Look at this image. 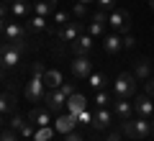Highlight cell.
Masks as SVG:
<instances>
[{
    "label": "cell",
    "mask_w": 154,
    "mask_h": 141,
    "mask_svg": "<svg viewBox=\"0 0 154 141\" xmlns=\"http://www.w3.org/2000/svg\"><path fill=\"white\" fill-rule=\"evenodd\" d=\"M3 36H5V41H18V38H26V28L21 23H8Z\"/></svg>",
    "instance_id": "19"
},
{
    "label": "cell",
    "mask_w": 154,
    "mask_h": 141,
    "mask_svg": "<svg viewBox=\"0 0 154 141\" xmlns=\"http://www.w3.org/2000/svg\"><path fill=\"white\" fill-rule=\"evenodd\" d=\"M54 23H57V28L64 26V23H69V16H67L64 11H57V13H54Z\"/></svg>",
    "instance_id": "30"
},
{
    "label": "cell",
    "mask_w": 154,
    "mask_h": 141,
    "mask_svg": "<svg viewBox=\"0 0 154 141\" xmlns=\"http://www.w3.org/2000/svg\"><path fill=\"white\" fill-rule=\"evenodd\" d=\"M149 75H152V62L146 59V57H141V59H136V67H134V77L136 80H149Z\"/></svg>",
    "instance_id": "18"
},
{
    "label": "cell",
    "mask_w": 154,
    "mask_h": 141,
    "mask_svg": "<svg viewBox=\"0 0 154 141\" xmlns=\"http://www.w3.org/2000/svg\"><path fill=\"white\" fill-rule=\"evenodd\" d=\"M44 31H49L44 16H33V18L26 21V33H33V36H36V33H44Z\"/></svg>",
    "instance_id": "17"
},
{
    "label": "cell",
    "mask_w": 154,
    "mask_h": 141,
    "mask_svg": "<svg viewBox=\"0 0 154 141\" xmlns=\"http://www.w3.org/2000/svg\"><path fill=\"white\" fill-rule=\"evenodd\" d=\"M95 3H100L103 11H113V5H116V0H95Z\"/></svg>",
    "instance_id": "35"
},
{
    "label": "cell",
    "mask_w": 154,
    "mask_h": 141,
    "mask_svg": "<svg viewBox=\"0 0 154 141\" xmlns=\"http://www.w3.org/2000/svg\"><path fill=\"white\" fill-rule=\"evenodd\" d=\"M152 133H154V123H152Z\"/></svg>",
    "instance_id": "45"
},
{
    "label": "cell",
    "mask_w": 154,
    "mask_h": 141,
    "mask_svg": "<svg viewBox=\"0 0 154 141\" xmlns=\"http://www.w3.org/2000/svg\"><path fill=\"white\" fill-rule=\"evenodd\" d=\"M11 128L13 131H23V128H26V121H23L21 115H13V118H11Z\"/></svg>",
    "instance_id": "29"
},
{
    "label": "cell",
    "mask_w": 154,
    "mask_h": 141,
    "mask_svg": "<svg viewBox=\"0 0 154 141\" xmlns=\"http://www.w3.org/2000/svg\"><path fill=\"white\" fill-rule=\"evenodd\" d=\"M57 33H59L62 41H75L77 36H82V23L80 21H69V23H64V26L57 28Z\"/></svg>",
    "instance_id": "8"
},
{
    "label": "cell",
    "mask_w": 154,
    "mask_h": 141,
    "mask_svg": "<svg viewBox=\"0 0 154 141\" xmlns=\"http://www.w3.org/2000/svg\"><path fill=\"white\" fill-rule=\"evenodd\" d=\"M44 85H46V90H59V87H62V72L49 69L44 75Z\"/></svg>",
    "instance_id": "22"
},
{
    "label": "cell",
    "mask_w": 154,
    "mask_h": 141,
    "mask_svg": "<svg viewBox=\"0 0 154 141\" xmlns=\"http://www.w3.org/2000/svg\"><path fill=\"white\" fill-rule=\"evenodd\" d=\"M134 110H136L141 118H149V115H154L152 95H141V98H136V100H134Z\"/></svg>",
    "instance_id": "12"
},
{
    "label": "cell",
    "mask_w": 154,
    "mask_h": 141,
    "mask_svg": "<svg viewBox=\"0 0 154 141\" xmlns=\"http://www.w3.org/2000/svg\"><path fill=\"white\" fill-rule=\"evenodd\" d=\"M26 51V38H18V41H5L0 46V67L3 69H11L21 62V54Z\"/></svg>",
    "instance_id": "1"
},
{
    "label": "cell",
    "mask_w": 154,
    "mask_h": 141,
    "mask_svg": "<svg viewBox=\"0 0 154 141\" xmlns=\"http://www.w3.org/2000/svg\"><path fill=\"white\" fill-rule=\"evenodd\" d=\"M90 75H93V62L88 59V54L75 57V59H72V77H75V80H88Z\"/></svg>",
    "instance_id": "6"
},
{
    "label": "cell",
    "mask_w": 154,
    "mask_h": 141,
    "mask_svg": "<svg viewBox=\"0 0 154 141\" xmlns=\"http://www.w3.org/2000/svg\"><path fill=\"white\" fill-rule=\"evenodd\" d=\"M26 98L31 103H38V100L46 98V85H44V77H36L31 75V80L26 82Z\"/></svg>",
    "instance_id": "4"
},
{
    "label": "cell",
    "mask_w": 154,
    "mask_h": 141,
    "mask_svg": "<svg viewBox=\"0 0 154 141\" xmlns=\"http://www.w3.org/2000/svg\"><path fill=\"white\" fill-rule=\"evenodd\" d=\"M33 13L36 16H44V18L54 16L57 13V0H36L33 3Z\"/></svg>",
    "instance_id": "16"
},
{
    "label": "cell",
    "mask_w": 154,
    "mask_h": 141,
    "mask_svg": "<svg viewBox=\"0 0 154 141\" xmlns=\"http://www.w3.org/2000/svg\"><path fill=\"white\" fill-rule=\"evenodd\" d=\"M31 75H36V77H44V75H46V69H44V64H41V62H36V64L31 67Z\"/></svg>",
    "instance_id": "34"
},
{
    "label": "cell",
    "mask_w": 154,
    "mask_h": 141,
    "mask_svg": "<svg viewBox=\"0 0 154 141\" xmlns=\"http://www.w3.org/2000/svg\"><path fill=\"white\" fill-rule=\"evenodd\" d=\"M88 85L93 87V90H105V75L103 72H93V75L88 77Z\"/></svg>",
    "instance_id": "25"
},
{
    "label": "cell",
    "mask_w": 154,
    "mask_h": 141,
    "mask_svg": "<svg viewBox=\"0 0 154 141\" xmlns=\"http://www.w3.org/2000/svg\"><path fill=\"white\" fill-rule=\"evenodd\" d=\"M67 110H69L72 115H80L82 110H88V100H85V95H80V92L69 95V98H67Z\"/></svg>",
    "instance_id": "14"
},
{
    "label": "cell",
    "mask_w": 154,
    "mask_h": 141,
    "mask_svg": "<svg viewBox=\"0 0 154 141\" xmlns=\"http://www.w3.org/2000/svg\"><path fill=\"white\" fill-rule=\"evenodd\" d=\"M0 141H16V131L13 128H3L0 131Z\"/></svg>",
    "instance_id": "31"
},
{
    "label": "cell",
    "mask_w": 154,
    "mask_h": 141,
    "mask_svg": "<svg viewBox=\"0 0 154 141\" xmlns=\"http://www.w3.org/2000/svg\"><path fill=\"white\" fill-rule=\"evenodd\" d=\"M90 49H93V36H90V33H82V36H77L75 41H72V54L75 57L90 54Z\"/></svg>",
    "instance_id": "10"
},
{
    "label": "cell",
    "mask_w": 154,
    "mask_h": 141,
    "mask_svg": "<svg viewBox=\"0 0 154 141\" xmlns=\"http://www.w3.org/2000/svg\"><path fill=\"white\" fill-rule=\"evenodd\" d=\"M75 126H77V115H72L69 110H67L64 115H59V118H57V123H54V128H57V133H72V131H75Z\"/></svg>",
    "instance_id": "11"
},
{
    "label": "cell",
    "mask_w": 154,
    "mask_h": 141,
    "mask_svg": "<svg viewBox=\"0 0 154 141\" xmlns=\"http://www.w3.org/2000/svg\"><path fill=\"white\" fill-rule=\"evenodd\" d=\"M64 141H85V136H82V133H75V131H72V133H67V136H64Z\"/></svg>",
    "instance_id": "36"
},
{
    "label": "cell",
    "mask_w": 154,
    "mask_h": 141,
    "mask_svg": "<svg viewBox=\"0 0 154 141\" xmlns=\"http://www.w3.org/2000/svg\"><path fill=\"white\" fill-rule=\"evenodd\" d=\"M121 41H123V49H134V46H136V38H134L131 33H123Z\"/></svg>",
    "instance_id": "32"
},
{
    "label": "cell",
    "mask_w": 154,
    "mask_h": 141,
    "mask_svg": "<svg viewBox=\"0 0 154 141\" xmlns=\"http://www.w3.org/2000/svg\"><path fill=\"white\" fill-rule=\"evenodd\" d=\"M113 110H116V115H118L121 121H126V118H131L134 105L128 103V98H116L113 100Z\"/></svg>",
    "instance_id": "15"
},
{
    "label": "cell",
    "mask_w": 154,
    "mask_h": 141,
    "mask_svg": "<svg viewBox=\"0 0 154 141\" xmlns=\"http://www.w3.org/2000/svg\"><path fill=\"white\" fill-rule=\"evenodd\" d=\"M5 13H8V8H5V3H0V18H5Z\"/></svg>",
    "instance_id": "41"
},
{
    "label": "cell",
    "mask_w": 154,
    "mask_h": 141,
    "mask_svg": "<svg viewBox=\"0 0 154 141\" xmlns=\"http://www.w3.org/2000/svg\"><path fill=\"white\" fill-rule=\"evenodd\" d=\"M72 16L85 18V16H88V5H85V3H75V8H72Z\"/></svg>",
    "instance_id": "28"
},
{
    "label": "cell",
    "mask_w": 154,
    "mask_h": 141,
    "mask_svg": "<svg viewBox=\"0 0 154 141\" xmlns=\"http://www.w3.org/2000/svg\"><path fill=\"white\" fill-rule=\"evenodd\" d=\"M105 141H121V133H118V131H108Z\"/></svg>",
    "instance_id": "37"
},
{
    "label": "cell",
    "mask_w": 154,
    "mask_h": 141,
    "mask_svg": "<svg viewBox=\"0 0 154 141\" xmlns=\"http://www.w3.org/2000/svg\"><path fill=\"white\" fill-rule=\"evenodd\" d=\"M51 110L49 108H33L31 113H28V123H33V126H38V128H41V126H49L51 123Z\"/></svg>",
    "instance_id": "13"
},
{
    "label": "cell",
    "mask_w": 154,
    "mask_h": 141,
    "mask_svg": "<svg viewBox=\"0 0 154 141\" xmlns=\"http://www.w3.org/2000/svg\"><path fill=\"white\" fill-rule=\"evenodd\" d=\"M77 123H85V126H88V123H93V113H88V110H82V113L77 115Z\"/></svg>",
    "instance_id": "33"
},
{
    "label": "cell",
    "mask_w": 154,
    "mask_h": 141,
    "mask_svg": "<svg viewBox=\"0 0 154 141\" xmlns=\"http://www.w3.org/2000/svg\"><path fill=\"white\" fill-rule=\"evenodd\" d=\"M77 3H85V5H90V3H95V0H77Z\"/></svg>",
    "instance_id": "43"
},
{
    "label": "cell",
    "mask_w": 154,
    "mask_h": 141,
    "mask_svg": "<svg viewBox=\"0 0 154 141\" xmlns=\"http://www.w3.org/2000/svg\"><path fill=\"white\" fill-rule=\"evenodd\" d=\"M108 103H113V100H110V95H108L105 90H98V95H95V105H98V108H105Z\"/></svg>",
    "instance_id": "27"
},
{
    "label": "cell",
    "mask_w": 154,
    "mask_h": 141,
    "mask_svg": "<svg viewBox=\"0 0 154 141\" xmlns=\"http://www.w3.org/2000/svg\"><path fill=\"white\" fill-rule=\"evenodd\" d=\"M146 95H152V98H154V77H149V80H146Z\"/></svg>",
    "instance_id": "38"
},
{
    "label": "cell",
    "mask_w": 154,
    "mask_h": 141,
    "mask_svg": "<svg viewBox=\"0 0 154 141\" xmlns=\"http://www.w3.org/2000/svg\"><path fill=\"white\" fill-rule=\"evenodd\" d=\"M149 5H152V8H154V0H149Z\"/></svg>",
    "instance_id": "44"
},
{
    "label": "cell",
    "mask_w": 154,
    "mask_h": 141,
    "mask_svg": "<svg viewBox=\"0 0 154 141\" xmlns=\"http://www.w3.org/2000/svg\"><path fill=\"white\" fill-rule=\"evenodd\" d=\"M110 123H113V115L105 108H98V113L93 115V128H110Z\"/></svg>",
    "instance_id": "20"
},
{
    "label": "cell",
    "mask_w": 154,
    "mask_h": 141,
    "mask_svg": "<svg viewBox=\"0 0 154 141\" xmlns=\"http://www.w3.org/2000/svg\"><path fill=\"white\" fill-rule=\"evenodd\" d=\"M13 110H16V98H13L11 92H3L0 95V115L13 113Z\"/></svg>",
    "instance_id": "23"
},
{
    "label": "cell",
    "mask_w": 154,
    "mask_h": 141,
    "mask_svg": "<svg viewBox=\"0 0 154 141\" xmlns=\"http://www.w3.org/2000/svg\"><path fill=\"white\" fill-rule=\"evenodd\" d=\"M121 133H126L128 139H146L149 133H152V123H149L146 118H141V115H139V118H126L121 123Z\"/></svg>",
    "instance_id": "2"
},
{
    "label": "cell",
    "mask_w": 154,
    "mask_h": 141,
    "mask_svg": "<svg viewBox=\"0 0 154 141\" xmlns=\"http://www.w3.org/2000/svg\"><path fill=\"white\" fill-rule=\"evenodd\" d=\"M108 26L116 28V31H121V33H128V28H131V16H128V11H110L108 13Z\"/></svg>",
    "instance_id": "5"
},
{
    "label": "cell",
    "mask_w": 154,
    "mask_h": 141,
    "mask_svg": "<svg viewBox=\"0 0 154 141\" xmlns=\"http://www.w3.org/2000/svg\"><path fill=\"white\" fill-rule=\"evenodd\" d=\"M3 31H5V21L0 18V36H3Z\"/></svg>",
    "instance_id": "42"
},
{
    "label": "cell",
    "mask_w": 154,
    "mask_h": 141,
    "mask_svg": "<svg viewBox=\"0 0 154 141\" xmlns=\"http://www.w3.org/2000/svg\"><path fill=\"white\" fill-rule=\"evenodd\" d=\"M105 26H108V11H98L93 13V18H90V36H103Z\"/></svg>",
    "instance_id": "9"
},
{
    "label": "cell",
    "mask_w": 154,
    "mask_h": 141,
    "mask_svg": "<svg viewBox=\"0 0 154 141\" xmlns=\"http://www.w3.org/2000/svg\"><path fill=\"white\" fill-rule=\"evenodd\" d=\"M44 103H46V108L51 110V113H62V108H64V103H67V95H64V90H49L46 92V98H44Z\"/></svg>",
    "instance_id": "7"
},
{
    "label": "cell",
    "mask_w": 154,
    "mask_h": 141,
    "mask_svg": "<svg viewBox=\"0 0 154 141\" xmlns=\"http://www.w3.org/2000/svg\"><path fill=\"white\" fill-rule=\"evenodd\" d=\"M103 49H105V54H118V51L123 49V41H121V36H116V33L105 36V38H103Z\"/></svg>",
    "instance_id": "21"
},
{
    "label": "cell",
    "mask_w": 154,
    "mask_h": 141,
    "mask_svg": "<svg viewBox=\"0 0 154 141\" xmlns=\"http://www.w3.org/2000/svg\"><path fill=\"white\" fill-rule=\"evenodd\" d=\"M62 90H64V95H67V98H69V95H75V87H72L69 82H67V85H62Z\"/></svg>",
    "instance_id": "39"
},
{
    "label": "cell",
    "mask_w": 154,
    "mask_h": 141,
    "mask_svg": "<svg viewBox=\"0 0 154 141\" xmlns=\"http://www.w3.org/2000/svg\"><path fill=\"white\" fill-rule=\"evenodd\" d=\"M0 123H3V115H0Z\"/></svg>",
    "instance_id": "46"
},
{
    "label": "cell",
    "mask_w": 154,
    "mask_h": 141,
    "mask_svg": "<svg viewBox=\"0 0 154 141\" xmlns=\"http://www.w3.org/2000/svg\"><path fill=\"white\" fill-rule=\"evenodd\" d=\"M21 133H23V136H26V139H31V136H33V133H36V131H33V128H31V126H26V128H23V131H21Z\"/></svg>",
    "instance_id": "40"
},
{
    "label": "cell",
    "mask_w": 154,
    "mask_h": 141,
    "mask_svg": "<svg viewBox=\"0 0 154 141\" xmlns=\"http://www.w3.org/2000/svg\"><path fill=\"white\" fill-rule=\"evenodd\" d=\"M113 92H116V98H131L134 92H136V77L128 75V72H121V75L116 77Z\"/></svg>",
    "instance_id": "3"
},
{
    "label": "cell",
    "mask_w": 154,
    "mask_h": 141,
    "mask_svg": "<svg viewBox=\"0 0 154 141\" xmlns=\"http://www.w3.org/2000/svg\"><path fill=\"white\" fill-rule=\"evenodd\" d=\"M26 13H28V0H13L11 3V16L23 18Z\"/></svg>",
    "instance_id": "24"
},
{
    "label": "cell",
    "mask_w": 154,
    "mask_h": 141,
    "mask_svg": "<svg viewBox=\"0 0 154 141\" xmlns=\"http://www.w3.org/2000/svg\"><path fill=\"white\" fill-rule=\"evenodd\" d=\"M5 3H13V0H5Z\"/></svg>",
    "instance_id": "47"
},
{
    "label": "cell",
    "mask_w": 154,
    "mask_h": 141,
    "mask_svg": "<svg viewBox=\"0 0 154 141\" xmlns=\"http://www.w3.org/2000/svg\"><path fill=\"white\" fill-rule=\"evenodd\" d=\"M57 128H49V126H41V128L33 133V141H51V136H54Z\"/></svg>",
    "instance_id": "26"
}]
</instances>
